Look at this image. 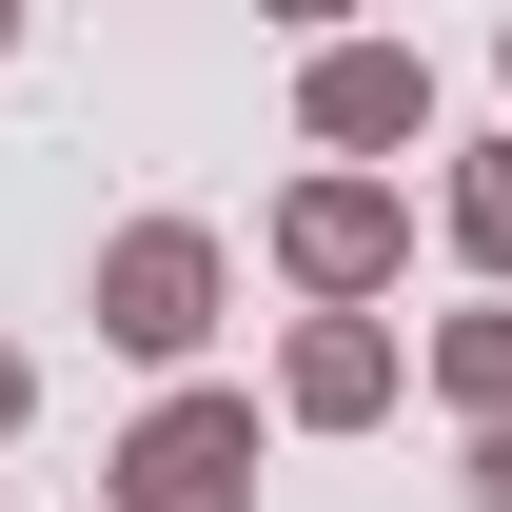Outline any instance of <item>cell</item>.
<instances>
[{"mask_svg": "<svg viewBox=\"0 0 512 512\" xmlns=\"http://www.w3.org/2000/svg\"><path fill=\"white\" fill-rule=\"evenodd\" d=\"M276 276H296L316 316H375L394 276H414V197L394 178H296L276 197Z\"/></svg>", "mask_w": 512, "mask_h": 512, "instance_id": "obj_1", "label": "cell"}, {"mask_svg": "<svg viewBox=\"0 0 512 512\" xmlns=\"http://www.w3.org/2000/svg\"><path fill=\"white\" fill-rule=\"evenodd\" d=\"M99 473H119V512H256V394H158Z\"/></svg>", "mask_w": 512, "mask_h": 512, "instance_id": "obj_2", "label": "cell"}, {"mask_svg": "<svg viewBox=\"0 0 512 512\" xmlns=\"http://www.w3.org/2000/svg\"><path fill=\"white\" fill-rule=\"evenodd\" d=\"M296 119L335 138V178H375L394 138H434V60H414V40H316V60H296Z\"/></svg>", "mask_w": 512, "mask_h": 512, "instance_id": "obj_3", "label": "cell"}, {"mask_svg": "<svg viewBox=\"0 0 512 512\" xmlns=\"http://www.w3.org/2000/svg\"><path fill=\"white\" fill-rule=\"evenodd\" d=\"M99 335H119V355H197V335H217V237H197V217L99 237Z\"/></svg>", "mask_w": 512, "mask_h": 512, "instance_id": "obj_4", "label": "cell"}, {"mask_svg": "<svg viewBox=\"0 0 512 512\" xmlns=\"http://www.w3.org/2000/svg\"><path fill=\"white\" fill-rule=\"evenodd\" d=\"M394 375H414V355H394V316H296L276 414H296V434H375V414H394Z\"/></svg>", "mask_w": 512, "mask_h": 512, "instance_id": "obj_5", "label": "cell"}, {"mask_svg": "<svg viewBox=\"0 0 512 512\" xmlns=\"http://www.w3.org/2000/svg\"><path fill=\"white\" fill-rule=\"evenodd\" d=\"M434 394L473 414V434H512V296H473V316H434Z\"/></svg>", "mask_w": 512, "mask_h": 512, "instance_id": "obj_6", "label": "cell"}, {"mask_svg": "<svg viewBox=\"0 0 512 512\" xmlns=\"http://www.w3.org/2000/svg\"><path fill=\"white\" fill-rule=\"evenodd\" d=\"M453 256L512 296V138H473V158H453Z\"/></svg>", "mask_w": 512, "mask_h": 512, "instance_id": "obj_7", "label": "cell"}, {"mask_svg": "<svg viewBox=\"0 0 512 512\" xmlns=\"http://www.w3.org/2000/svg\"><path fill=\"white\" fill-rule=\"evenodd\" d=\"M473 512H512V434H473Z\"/></svg>", "mask_w": 512, "mask_h": 512, "instance_id": "obj_8", "label": "cell"}, {"mask_svg": "<svg viewBox=\"0 0 512 512\" xmlns=\"http://www.w3.org/2000/svg\"><path fill=\"white\" fill-rule=\"evenodd\" d=\"M20 414H40V375H20V335H0V434H20Z\"/></svg>", "mask_w": 512, "mask_h": 512, "instance_id": "obj_9", "label": "cell"}]
</instances>
